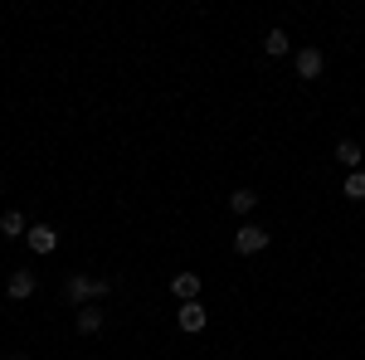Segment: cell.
Listing matches in <instances>:
<instances>
[{"label":"cell","instance_id":"cell-6","mask_svg":"<svg viewBox=\"0 0 365 360\" xmlns=\"http://www.w3.org/2000/svg\"><path fill=\"white\" fill-rule=\"evenodd\" d=\"M25 244H29L34 253H54V249H58V234H54V224H29Z\"/></svg>","mask_w":365,"mask_h":360},{"label":"cell","instance_id":"cell-9","mask_svg":"<svg viewBox=\"0 0 365 360\" xmlns=\"http://www.w3.org/2000/svg\"><path fill=\"white\" fill-rule=\"evenodd\" d=\"M73 331H78V336H98V331H103V312H98V307H78Z\"/></svg>","mask_w":365,"mask_h":360},{"label":"cell","instance_id":"cell-10","mask_svg":"<svg viewBox=\"0 0 365 360\" xmlns=\"http://www.w3.org/2000/svg\"><path fill=\"white\" fill-rule=\"evenodd\" d=\"M0 234H5V239H25L29 220L20 215V210H5V215H0Z\"/></svg>","mask_w":365,"mask_h":360},{"label":"cell","instance_id":"cell-7","mask_svg":"<svg viewBox=\"0 0 365 360\" xmlns=\"http://www.w3.org/2000/svg\"><path fill=\"white\" fill-rule=\"evenodd\" d=\"M200 273H175L170 277V297H180V302H200Z\"/></svg>","mask_w":365,"mask_h":360},{"label":"cell","instance_id":"cell-1","mask_svg":"<svg viewBox=\"0 0 365 360\" xmlns=\"http://www.w3.org/2000/svg\"><path fill=\"white\" fill-rule=\"evenodd\" d=\"M113 292V277H93V273H73L63 282V302L68 307H93L98 297Z\"/></svg>","mask_w":365,"mask_h":360},{"label":"cell","instance_id":"cell-4","mask_svg":"<svg viewBox=\"0 0 365 360\" xmlns=\"http://www.w3.org/2000/svg\"><path fill=\"white\" fill-rule=\"evenodd\" d=\"M34 292H39V277L29 273V268H15V273L5 277V297H10V302H25Z\"/></svg>","mask_w":365,"mask_h":360},{"label":"cell","instance_id":"cell-8","mask_svg":"<svg viewBox=\"0 0 365 360\" xmlns=\"http://www.w3.org/2000/svg\"><path fill=\"white\" fill-rule=\"evenodd\" d=\"M336 161H341L346 170H361V166H365L361 141H356V137H341V141H336Z\"/></svg>","mask_w":365,"mask_h":360},{"label":"cell","instance_id":"cell-2","mask_svg":"<svg viewBox=\"0 0 365 360\" xmlns=\"http://www.w3.org/2000/svg\"><path fill=\"white\" fill-rule=\"evenodd\" d=\"M268 239H273V234H268V229H258V224H239V229H234V253H244V258H249V253H263L268 249Z\"/></svg>","mask_w":365,"mask_h":360},{"label":"cell","instance_id":"cell-12","mask_svg":"<svg viewBox=\"0 0 365 360\" xmlns=\"http://www.w3.org/2000/svg\"><path fill=\"white\" fill-rule=\"evenodd\" d=\"M263 49H268V54H273V58H282V54H287V29H268V34H263Z\"/></svg>","mask_w":365,"mask_h":360},{"label":"cell","instance_id":"cell-5","mask_svg":"<svg viewBox=\"0 0 365 360\" xmlns=\"http://www.w3.org/2000/svg\"><path fill=\"white\" fill-rule=\"evenodd\" d=\"M175 322H180V331H205V322H210V307L205 302H180V312H175Z\"/></svg>","mask_w":365,"mask_h":360},{"label":"cell","instance_id":"cell-11","mask_svg":"<svg viewBox=\"0 0 365 360\" xmlns=\"http://www.w3.org/2000/svg\"><path fill=\"white\" fill-rule=\"evenodd\" d=\"M229 210H234V215H244V220H249L253 210H258V195H253L249 185H244V190H234V195H229Z\"/></svg>","mask_w":365,"mask_h":360},{"label":"cell","instance_id":"cell-14","mask_svg":"<svg viewBox=\"0 0 365 360\" xmlns=\"http://www.w3.org/2000/svg\"><path fill=\"white\" fill-rule=\"evenodd\" d=\"M5 360H29V356H25V351H10V356H5Z\"/></svg>","mask_w":365,"mask_h":360},{"label":"cell","instance_id":"cell-3","mask_svg":"<svg viewBox=\"0 0 365 360\" xmlns=\"http://www.w3.org/2000/svg\"><path fill=\"white\" fill-rule=\"evenodd\" d=\"M292 68H297V78H302V83H317V78L327 73V54H322L317 44H307V49H297Z\"/></svg>","mask_w":365,"mask_h":360},{"label":"cell","instance_id":"cell-13","mask_svg":"<svg viewBox=\"0 0 365 360\" xmlns=\"http://www.w3.org/2000/svg\"><path fill=\"white\" fill-rule=\"evenodd\" d=\"M341 190H346V200H365V170H351Z\"/></svg>","mask_w":365,"mask_h":360}]
</instances>
